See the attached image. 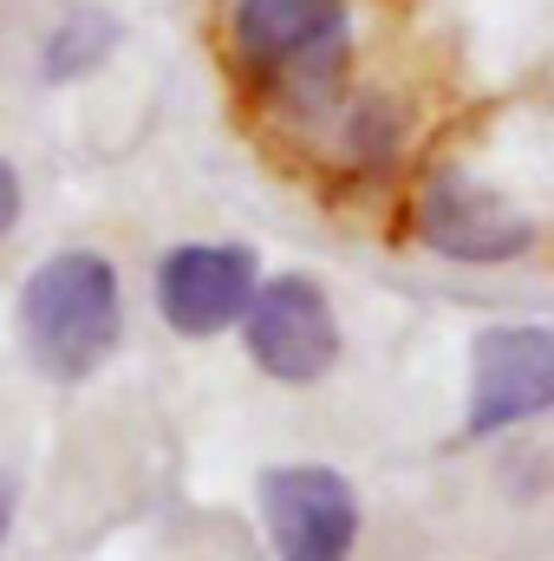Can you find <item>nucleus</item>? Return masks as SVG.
Instances as JSON below:
<instances>
[{
	"instance_id": "10",
	"label": "nucleus",
	"mask_w": 554,
	"mask_h": 561,
	"mask_svg": "<svg viewBox=\"0 0 554 561\" xmlns=\"http://www.w3.org/2000/svg\"><path fill=\"white\" fill-rule=\"evenodd\" d=\"M13 516H20V483L0 477V549H7V536H13Z\"/></svg>"
},
{
	"instance_id": "5",
	"label": "nucleus",
	"mask_w": 554,
	"mask_h": 561,
	"mask_svg": "<svg viewBox=\"0 0 554 561\" xmlns=\"http://www.w3.org/2000/svg\"><path fill=\"white\" fill-rule=\"evenodd\" d=\"M255 510L275 561H353L366 536V503L333 463H268L255 477Z\"/></svg>"
},
{
	"instance_id": "8",
	"label": "nucleus",
	"mask_w": 554,
	"mask_h": 561,
	"mask_svg": "<svg viewBox=\"0 0 554 561\" xmlns=\"http://www.w3.org/2000/svg\"><path fill=\"white\" fill-rule=\"evenodd\" d=\"M125 46V20L105 7H66L46 39H39V79L46 85H79L92 72H105Z\"/></svg>"
},
{
	"instance_id": "9",
	"label": "nucleus",
	"mask_w": 554,
	"mask_h": 561,
	"mask_svg": "<svg viewBox=\"0 0 554 561\" xmlns=\"http://www.w3.org/2000/svg\"><path fill=\"white\" fill-rule=\"evenodd\" d=\"M20 216H26V183H20V163L0 157V242L20 229Z\"/></svg>"
},
{
	"instance_id": "6",
	"label": "nucleus",
	"mask_w": 554,
	"mask_h": 561,
	"mask_svg": "<svg viewBox=\"0 0 554 561\" xmlns=\"http://www.w3.org/2000/svg\"><path fill=\"white\" fill-rule=\"evenodd\" d=\"M554 412V327L542 320H496L470 340V392H463V437L489 444L503 431Z\"/></svg>"
},
{
	"instance_id": "4",
	"label": "nucleus",
	"mask_w": 554,
	"mask_h": 561,
	"mask_svg": "<svg viewBox=\"0 0 554 561\" xmlns=\"http://www.w3.org/2000/svg\"><path fill=\"white\" fill-rule=\"evenodd\" d=\"M242 353L262 379H275L287 392H307L320 379L339 373L346 359V327H339V307L326 294V280L307 275V268H280L262 275L249 313H242Z\"/></svg>"
},
{
	"instance_id": "3",
	"label": "nucleus",
	"mask_w": 554,
	"mask_h": 561,
	"mask_svg": "<svg viewBox=\"0 0 554 561\" xmlns=\"http://www.w3.org/2000/svg\"><path fill=\"white\" fill-rule=\"evenodd\" d=\"M412 236L437 262L463 268H503L542 249V216L516 203L496 176H483L463 157H443L417 176L412 190Z\"/></svg>"
},
{
	"instance_id": "1",
	"label": "nucleus",
	"mask_w": 554,
	"mask_h": 561,
	"mask_svg": "<svg viewBox=\"0 0 554 561\" xmlns=\"http://www.w3.org/2000/svg\"><path fill=\"white\" fill-rule=\"evenodd\" d=\"M13 333L39 379L85 386L125 346V275L105 249H53L39 255L13 294Z\"/></svg>"
},
{
	"instance_id": "2",
	"label": "nucleus",
	"mask_w": 554,
	"mask_h": 561,
	"mask_svg": "<svg viewBox=\"0 0 554 561\" xmlns=\"http://www.w3.org/2000/svg\"><path fill=\"white\" fill-rule=\"evenodd\" d=\"M353 46L359 0H222V53L235 79L287 118L346 85Z\"/></svg>"
},
{
	"instance_id": "7",
	"label": "nucleus",
	"mask_w": 554,
	"mask_h": 561,
	"mask_svg": "<svg viewBox=\"0 0 554 561\" xmlns=\"http://www.w3.org/2000/svg\"><path fill=\"white\" fill-rule=\"evenodd\" d=\"M262 287V255L249 242H170L150 268V307L176 340H222L242 327Z\"/></svg>"
}]
</instances>
